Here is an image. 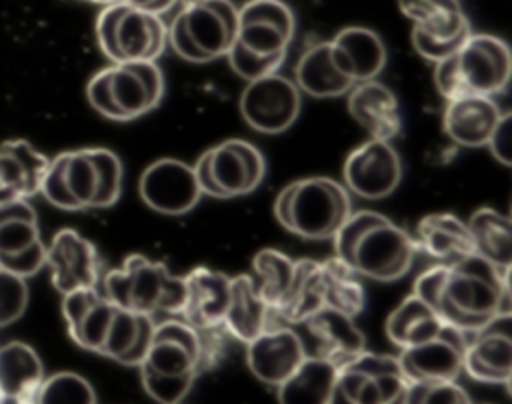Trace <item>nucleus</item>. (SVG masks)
<instances>
[{
  "mask_svg": "<svg viewBox=\"0 0 512 404\" xmlns=\"http://www.w3.org/2000/svg\"><path fill=\"white\" fill-rule=\"evenodd\" d=\"M412 294L444 324L470 334L510 312V270H500L478 254L452 264L436 262L416 276Z\"/></svg>",
  "mask_w": 512,
  "mask_h": 404,
  "instance_id": "nucleus-1",
  "label": "nucleus"
},
{
  "mask_svg": "<svg viewBox=\"0 0 512 404\" xmlns=\"http://www.w3.org/2000/svg\"><path fill=\"white\" fill-rule=\"evenodd\" d=\"M334 256L356 274L394 282L406 276L416 258L414 236L374 210H352L332 236Z\"/></svg>",
  "mask_w": 512,
  "mask_h": 404,
  "instance_id": "nucleus-2",
  "label": "nucleus"
},
{
  "mask_svg": "<svg viewBox=\"0 0 512 404\" xmlns=\"http://www.w3.org/2000/svg\"><path fill=\"white\" fill-rule=\"evenodd\" d=\"M200 332L182 318L154 324L152 342L138 364L142 388L158 404H180L200 372Z\"/></svg>",
  "mask_w": 512,
  "mask_h": 404,
  "instance_id": "nucleus-3",
  "label": "nucleus"
},
{
  "mask_svg": "<svg viewBox=\"0 0 512 404\" xmlns=\"http://www.w3.org/2000/svg\"><path fill=\"white\" fill-rule=\"evenodd\" d=\"M294 32L296 18L286 2L248 0L238 8V30L228 50V60L244 78L278 72Z\"/></svg>",
  "mask_w": 512,
  "mask_h": 404,
  "instance_id": "nucleus-4",
  "label": "nucleus"
},
{
  "mask_svg": "<svg viewBox=\"0 0 512 404\" xmlns=\"http://www.w3.org/2000/svg\"><path fill=\"white\" fill-rule=\"evenodd\" d=\"M276 222L304 240H332L352 212L346 186L330 176H308L288 182L274 198Z\"/></svg>",
  "mask_w": 512,
  "mask_h": 404,
  "instance_id": "nucleus-5",
  "label": "nucleus"
},
{
  "mask_svg": "<svg viewBox=\"0 0 512 404\" xmlns=\"http://www.w3.org/2000/svg\"><path fill=\"white\" fill-rule=\"evenodd\" d=\"M512 54L496 34L470 32L464 44L434 64V84L444 100L464 94L496 98L510 82Z\"/></svg>",
  "mask_w": 512,
  "mask_h": 404,
  "instance_id": "nucleus-6",
  "label": "nucleus"
},
{
  "mask_svg": "<svg viewBox=\"0 0 512 404\" xmlns=\"http://www.w3.org/2000/svg\"><path fill=\"white\" fill-rule=\"evenodd\" d=\"M98 288L116 306L152 318L156 314L178 316L184 304V278L144 254L126 256L118 268L100 278Z\"/></svg>",
  "mask_w": 512,
  "mask_h": 404,
  "instance_id": "nucleus-7",
  "label": "nucleus"
},
{
  "mask_svg": "<svg viewBox=\"0 0 512 404\" xmlns=\"http://www.w3.org/2000/svg\"><path fill=\"white\" fill-rule=\"evenodd\" d=\"M238 30V8L230 0L182 4L168 24V46L182 60L206 64L226 56Z\"/></svg>",
  "mask_w": 512,
  "mask_h": 404,
  "instance_id": "nucleus-8",
  "label": "nucleus"
},
{
  "mask_svg": "<svg viewBox=\"0 0 512 404\" xmlns=\"http://www.w3.org/2000/svg\"><path fill=\"white\" fill-rule=\"evenodd\" d=\"M96 42L110 64L158 60L168 46V26L160 14L114 0L96 18Z\"/></svg>",
  "mask_w": 512,
  "mask_h": 404,
  "instance_id": "nucleus-9",
  "label": "nucleus"
},
{
  "mask_svg": "<svg viewBox=\"0 0 512 404\" xmlns=\"http://www.w3.org/2000/svg\"><path fill=\"white\" fill-rule=\"evenodd\" d=\"M202 196L236 198L252 194L266 176V158L244 138H228L204 150L192 164Z\"/></svg>",
  "mask_w": 512,
  "mask_h": 404,
  "instance_id": "nucleus-10",
  "label": "nucleus"
},
{
  "mask_svg": "<svg viewBox=\"0 0 512 404\" xmlns=\"http://www.w3.org/2000/svg\"><path fill=\"white\" fill-rule=\"evenodd\" d=\"M408 386L396 356L364 350L338 368L328 404H404Z\"/></svg>",
  "mask_w": 512,
  "mask_h": 404,
  "instance_id": "nucleus-11",
  "label": "nucleus"
},
{
  "mask_svg": "<svg viewBox=\"0 0 512 404\" xmlns=\"http://www.w3.org/2000/svg\"><path fill=\"white\" fill-rule=\"evenodd\" d=\"M398 6L412 22L414 50L432 64L452 56L472 32L460 0H398Z\"/></svg>",
  "mask_w": 512,
  "mask_h": 404,
  "instance_id": "nucleus-12",
  "label": "nucleus"
},
{
  "mask_svg": "<svg viewBox=\"0 0 512 404\" xmlns=\"http://www.w3.org/2000/svg\"><path fill=\"white\" fill-rule=\"evenodd\" d=\"M242 120L260 134L286 132L302 108V92L294 80L274 72L248 80L238 100Z\"/></svg>",
  "mask_w": 512,
  "mask_h": 404,
  "instance_id": "nucleus-13",
  "label": "nucleus"
},
{
  "mask_svg": "<svg viewBox=\"0 0 512 404\" xmlns=\"http://www.w3.org/2000/svg\"><path fill=\"white\" fill-rule=\"evenodd\" d=\"M344 186L366 200L390 196L402 180V160L390 140L368 138L352 148L342 166Z\"/></svg>",
  "mask_w": 512,
  "mask_h": 404,
  "instance_id": "nucleus-14",
  "label": "nucleus"
},
{
  "mask_svg": "<svg viewBox=\"0 0 512 404\" xmlns=\"http://www.w3.org/2000/svg\"><path fill=\"white\" fill-rule=\"evenodd\" d=\"M46 264V246L38 218L26 198L0 204V268L22 278L34 276Z\"/></svg>",
  "mask_w": 512,
  "mask_h": 404,
  "instance_id": "nucleus-15",
  "label": "nucleus"
},
{
  "mask_svg": "<svg viewBox=\"0 0 512 404\" xmlns=\"http://www.w3.org/2000/svg\"><path fill=\"white\" fill-rule=\"evenodd\" d=\"M116 122L140 118L162 102L164 74L156 60H132L104 68Z\"/></svg>",
  "mask_w": 512,
  "mask_h": 404,
  "instance_id": "nucleus-16",
  "label": "nucleus"
},
{
  "mask_svg": "<svg viewBox=\"0 0 512 404\" xmlns=\"http://www.w3.org/2000/svg\"><path fill=\"white\" fill-rule=\"evenodd\" d=\"M138 194L150 210L166 216L186 214L202 198L192 164L176 158L150 162L138 178Z\"/></svg>",
  "mask_w": 512,
  "mask_h": 404,
  "instance_id": "nucleus-17",
  "label": "nucleus"
},
{
  "mask_svg": "<svg viewBox=\"0 0 512 404\" xmlns=\"http://www.w3.org/2000/svg\"><path fill=\"white\" fill-rule=\"evenodd\" d=\"M462 372L484 384L510 386L512 316L498 314L482 328L466 334Z\"/></svg>",
  "mask_w": 512,
  "mask_h": 404,
  "instance_id": "nucleus-18",
  "label": "nucleus"
},
{
  "mask_svg": "<svg viewBox=\"0 0 512 404\" xmlns=\"http://www.w3.org/2000/svg\"><path fill=\"white\" fill-rule=\"evenodd\" d=\"M52 286L60 294L100 284L102 266L96 246L72 228L58 230L46 246V264Z\"/></svg>",
  "mask_w": 512,
  "mask_h": 404,
  "instance_id": "nucleus-19",
  "label": "nucleus"
},
{
  "mask_svg": "<svg viewBox=\"0 0 512 404\" xmlns=\"http://www.w3.org/2000/svg\"><path fill=\"white\" fill-rule=\"evenodd\" d=\"M466 334L444 326L422 344L400 350L398 364L408 382H446L462 374Z\"/></svg>",
  "mask_w": 512,
  "mask_h": 404,
  "instance_id": "nucleus-20",
  "label": "nucleus"
},
{
  "mask_svg": "<svg viewBox=\"0 0 512 404\" xmlns=\"http://www.w3.org/2000/svg\"><path fill=\"white\" fill-rule=\"evenodd\" d=\"M304 338L288 324H272L246 342L248 370L266 386L282 384L306 358Z\"/></svg>",
  "mask_w": 512,
  "mask_h": 404,
  "instance_id": "nucleus-21",
  "label": "nucleus"
},
{
  "mask_svg": "<svg viewBox=\"0 0 512 404\" xmlns=\"http://www.w3.org/2000/svg\"><path fill=\"white\" fill-rule=\"evenodd\" d=\"M118 306L98 286L62 294V316L70 338L84 350L100 354Z\"/></svg>",
  "mask_w": 512,
  "mask_h": 404,
  "instance_id": "nucleus-22",
  "label": "nucleus"
},
{
  "mask_svg": "<svg viewBox=\"0 0 512 404\" xmlns=\"http://www.w3.org/2000/svg\"><path fill=\"white\" fill-rule=\"evenodd\" d=\"M182 278L184 304L178 318L196 330L222 326L230 298V276L208 266H198Z\"/></svg>",
  "mask_w": 512,
  "mask_h": 404,
  "instance_id": "nucleus-23",
  "label": "nucleus"
},
{
  "mask_svg": "<svg viewBox=\"0 0 512 404\" xmlns=\"http://www.w3.org/2000/svg\"><path fill=\"white\" fill-rule=\"evenodd\" d=\"M302 324L312 340V348H308L306 354L320 356L336 368L344 366L366 350L364 334L356 326L354 318L338 310L320 308Z\"/></svg>",
  "mask_w": 512,
  "mask_h": 404,
  "instance_id": "nucleus-24",
  "label": "nucleus"
},
{
  "mask_svg": "<svg viewBox=\"0 0 512 404\" xmlns=\"http://www.w3.org/2000/svg\"><path fill=\"white\" fill-rule=\"evenodd\" d=\"M500 116L502 110L492 96L464 94L446 100L442 128L454 144L464 148H480L488 144Z\"/></svg>",
  "mask_w": 512,
  "mask_h": 404,
  "instance_id": "nucleus-25",
  "label": "nucleus"
},
{
  "mask_svg": "<svg viewBox=\"0 0 512 404\" xmlns=\"http://www.w3.org/2000/svg\"><path fill=\"white\" fill-rule=\"evenodd\" d=\"M348 114L370 134V138L390 140L402 128V114L396 94L378 78L356 82L346 92Z\"/></svg>",
  "mask_w": 512,
  "mask_h": 404,
  "instance_id": "nucleus-26",
  "label": "nucleus"
},
{
  "mask_svg": "<svg viewBox=\"0 0 512 404\" xmlns=\"http://www.w3.org/2000/svg\"><path fill=\"white\" fill-rule=\"evenodd\" d=\"M328 42L334 64L354 84L378 78L386 66V46L370 28L346 26Z\"/></svg>",
  "mask_w": 512,
  "mask_h": 404,
  "instance_id": "nucleus-27",
  "label": "nucleus"
},
{
  "mask_svg": "<svg viewBox=\"0 0 512 404\" xmlns=\"http://www.w3.org/2000/svg\"><path fill=\"white\" fill-rule=\"evenodd\" d=\"M416 248L438 264H452L474 254L468 226L452 212H432L420 218L414 234Z\"/></svg>",
  "mask_w": 512,
  "mask_h": 404,
  "instance_id": "nucleus-28",
  "label": "nucleus"
},
{
  "mask_svg": "<svg viewBox=\"0 0 512 404\" xmlns=\"http://www.w3.org/2000/svg\"><path fill=\"white\" fill-rule=\"evenodd\" d=\"M272 324V308L260 296L252 274L230 278V298L222 320L228 336L246 344Z\"/></svg>",
  "mask_w": 512,
  "mask_h": 404,
  "instance_id": "nucleus-29",
  "label": "nucleus"
},
{
  "mask_svg": "<svg viewBox=\"0 0 512 404\" xmlns=\"http://www.w3.org/2000/svg\"><path fill=\"white\" fill-rule=\"evenodd\" d=\"M42 382V360L32 346L20 340L0 346V396L14 404H36Z\"/></svg>",
  "mask_w": 512,
  "mask_h": 404,
  "instance_id": "nucleus-30",
  "label": "nucleus"
},
{
  "mask_svg": "<svg viewBox=\"0 0 512 404\" xmlns=\"http://www.w3.org/2000/svg\"><path fill=\"white\" fill-rule=\"evenodd\" d=\"M50 158L28 140L16 138L0 144V188L12 198H30L40 190Z\"/></svg>",
  "mask_w": 512,
  "mask_h": 404,
  "instance_id": "nucleus-31",
  "label": "nucleus"
},
{
  "mask_svg": "<svg viewBox=\"0 0 512 404\" xmlns=\"http://www.w3.org/2000/svg\"><path fill=\"white\" fill-rule=\"evenodd\" d=\"M324 308L320 262L310 258H300L294 262V274L288 284L286 294L272 310L274 324H302L312 314Z\"/></svg>",
  "mask_w": 512,
  "mask_h": 404,
  "instance_id": "nucleus-32",
  "label": "nucleus"
},
{
  "mask_svg": "<svg viewBox=\"0 0 512 404\" xmlns=\"http://www.w3.org/2000/svg\"><path fill=\"white\" fill-rule=\"evenodd\" d=\"M294 84L302 94L312 98L346 96V92L354 86V82L334 64L328 40L316 42L300 54L294 66Z\"/></svg>",
  "mask_w": 512,
  "mask_h": 404,
  "instance_id": "nucleus-33",
  "label": "nucleus"
},
{
  "mask_svg": "<svg viewBox=\"0 0 512 404\" xmlns=\"http://www.w3.org/2000/svg\"><path fill=\"white\" fill-rule=\"evenodd\" d=\"M56 166L62 186L70 198L72 212L96 210L100 194V168L94 156V148H80L60 152L50 158Z\"/></svg>",
  "mask_w": 512,
  "mask_h": 404,
  "instance_id": "nucleus-34",
  "label": "nucleus"
},
{
  "mask_svg": "<svg viewBox=\"0 0 512 404\" xmlns=\"http://www.w3.org/2000/svg\"><path fill=\"white\" fill-rule=\"evenodd\" d=\"M474 254L482 256L500 270H510L512 264V222L510 216L496 208L482 206L466 220Z\"/></svg>",
  "mask_w": 512,
  "mask_h": 404,
  "instance_id": "nucleus-35",
  "label": "nucleus"
},
{
  "mask_svg": "<svg viewBox=\"0 0 512 404\" xmlns=\"http://www.w3.org/2000/svg\"><path fill=\"white\" fill-rule=\"evenodd\" d=\"M338 368L320 356H306L298 368L276 386L278 404H328Z\"/></svg>",
  "mask_w": 512,
  "mask_h": 404,
  "instance_id": "nucleus-36",
  "label": "nucleus"
},
{
  "mask_svg": "<svg viewBox=\"0 0 512 404\" xmlns=\"http://www.w3.org/2000/svg\"><path fill=\"white\" fill-rule=\"evenodd\" d=\"M444 326L446 324L436 316V312L412 292L388 314L384 322L386 336L400 350L426 342Z\"/></svg>",
  "mask_w": 512,
  "mask_h": 404,
  "instance_id": "nucleus-37",
  "label": "nucleus"
},
{
  "mask_svg": "<svg viewBox=\"0 0 512 404\" xmlns=\"http://www.w3.org/2000/svg\"><path fill=\"white\" fill-rule=\"evenodd\" d=\"M324 308L338 310L346 316L356 318L366 306V290L356 274L346 262L332 256L320 262Z\"/></svg>",
  "mask_w": 512,
  "mask_h": 404,
  "instance_id": "nucleus-38",
  "label": "nucleus"
},
{
  "mask_svg": "<svg viewBox=\"0 0 512 404\" xmlns=\"http://www.w3.org/2000/svg\"><path fill=\"white\" fill-rule=\"evenodd\" d=\"M294 262L290 256L276 248H262L252 258V278L260 296L274 310L288 290L294 274Z\"/></svg>",
  "mask_w": 512,
  "mask_h": 404,
  "instance_id": "nucleus-39",
  "label": "nucleus"
},
{
  "mask_svg": "<svg viewBox=\"0 0 512 404\" xmlns=\"http://www.w3.org/2000/svg\"><path fill=\"white\" fill-rule=\"evenodd\" d=\"M36 404H96V392L84 376L64 370L44 378Z\"/></svg>",
  "mask_w": 512,
  "mask_h": 404,
  "instance_id": "nucleus-40",
  "label": "nucleus"
},
{
  "mask_svg": "<svg viewBox=\"0 0 512 404\" xmlns=\"http://www.w3.org/2000/svg\"><path fill=\"white\" fill-rule=\"evenodd\" d=\"M94 156H96V162L100 168V194H98L96 210H104V208L114 206L122 194L124 166H122V160L118 158V154L108 148L94 146Z\"/></svg>",
  "mask_w": 512,
  "mask_h": 404,
  "instance_id": "nucleus-41",
  "label": "nucleus"
},
{
  "mask_svg": "<svg viewBox=\"0 0 512 404\" xmlns=\"http://www.w3.org/2000/svg\"><path fill=\"white\" fill-rule=\"evenodd\" d=\"M404 404H472V400L456 380L410 382Z\"/></svg>",
  "mask_w": 512,
  "mask_h": 404,
  "instance_id": "nucleus-42",
  "label": "nucleus"
},
{
  "mask_svg": "<svg viewBox=\"0 0 512 404\" xmlns=\"http://www.w3.org/2000/svg\"><path fill=\"white\" fill-rule=\"evenodd\" d=\"M28 306L26 278L0 268V328L16 322Z\"/></svg>",
  "mask_w": 512,
  "mask_h": 404,
  "instance_id": "nucleus-43",
  "label": "nucleus"
},
{
  "mask_svg": "<svg viewBox=\"0 0 512 404\" xmlns=\"http://www.w3.org/2000/svg\"><path fill=\"white\" fill-rule=\"evenodd\" d=\"M492 152V156L504 164L510 166L512 164V130H510V112H502L488 144H486Z\"/></svg>",
  "mask_w": 512,
  "mask_h": 404,
  "instance_id": "nucleus-44",
  "label": "nucleus"
},
{
  "mask_svg": "<svg viewBox=\"0 0 512 404\" xmlns=\"http://www.w3.org/2000/svg\"><path fill=\"white\" fill-rule=\"evenodd\" d=\"M126 2L128 6L132 8H138V10H144V12H150V14H164L168 12L178 0H122Z\"/></svg>",
  "mask_w": 512,
  "mask_h": 404,
  "instance_id": "nucleus-45",
  "label": "nucleus"
},
{
  "mask_svg": "<svg viewBox=\"0 0 512 404\" xmlns=\"http://www.w3.org/2000/svg\"><path fill=\"white\" fill-rule=\"evenodd\" d=\"M86 2H94V4H110V2H114V0H86Z\"/></svg>",
  "mask_w": 512,
  "mask_h": 404,
  "instance_id": "nucleus-46",
  "label": "nucleus"
},
{
  "mask_svg": "<svg viewBox=\"0 0 512 404\" xmlns=\"http://www.w3.org/2000/svg\"><path fill=\"white\" fill-rule=\"evenodd\" d=\"M180 4H190V2H202V0H178Z\"/></svg>",
  "mask_w": 512,
  "mask_h": 404,
  "instance_id": "nucleus-47",
  "label": "nucleus"
}]
</instances>
